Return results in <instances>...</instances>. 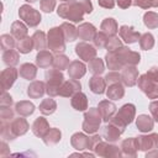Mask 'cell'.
<instances>
[{
	"label": "cell",
	"instance_id": "6da1fadb",
	"mask_svg": "<svg viewBox=\"0 0 158 158\" xmlns=\"http://www.w3.org/2000/svg\"><path fill=\"white\" fill-rule=\"evenodd\" d=\"M93 12V4L90 0H67L62 2L57 14L59 17L69 20L72 22H80L84 17V14Z\"/></svg>",
	"mask_w": 158,
	"mask_h": 158
},
{
	"label": "cell",
	"instance_id": "7a4b0ae2",
	"mask_svg": "<svg viewBox=\"0 0 158 158\" xmlns=\"http://www.w3.org/2000/svg\"><path fill=\"white\" fill-rule=\"evenodd\" d=\"M126 126H127V125H126L121 118H118V117L115 115V116H112V117L110 118V121L107 122V125L102 128L101 136H102V138H104L105 141H107V142H110V143H115L116 141H118L120 136L125 132Z\"/></svg>",
	"mask_w": 158,
	"mask_h": 158
},
{
	"label": "cell",
	"instance_id": "3957f363",
	"mask_svg": "<svg viewBox=\"0 0 158 158\" xmlns=\"http://www.w3.org/2000/svg\"><path fill=\"white\" fill-rule=\"evenodd\" d=\"M44 77L47 79L46 81V93L48 94V96H58L59 95V89L64 81V75L62 73V70L59 69H48L44 73Z\"/></svg>",
	"mask_w": 158,
	"mask_h": 158
},
{
	"label": "cell",
	"instance_id": "277c9868",
	"mask_svg": "<svg viewBox=\"0 0 158 158\" xmlns=\"http://www.w3.org/2000/svg\"><path fill=\"white\" fill-rule=\"evenodd\" d=\"M65 38L63 35V31L59 27H52L49 28L47 33V47L56 54H60L65 51Z\"/></svg>",
	"mask_w": 158,
	"mask_h": 158
},
{
	"label": "cell",
	"instance_id": "5b68a950",
	"mask_svg": "<svg viewBox=\"0 0 158 158\" xmlns=\"http://www.w3.org/2000/svg\"><path fill=\"white\" fill-rule=\"evenodd\" d=\"M102 121L101 114L98 107H90L88 111L84 112V121H83V131L89 135H94L99 131L100 123Z\"/></svg>",
	"mask_w": 158,
	"mask_h": 158
},
{
	"label": "cell",
	"instance_id": "8992f818",
	"mask_svg": "<svg viewBox=\"0 0 158 158\" xmlns=\"http://www.w3.org/2000/svg\"><path fill=\"white\" fill-rule=\"evenodd\" d=\"M91 151L95 153V156L99 157H105V158H120L122 156V151L121 148H118L117 146L110 143V142H104L102 139L99 141L93 148Z\"/></svg>",
	"mask_w": 158,
	"mask_h": 158
},
{
	"label": "cell",
	"instance_id": "52a82bcc",
	"mask_svg": "<svg viewBox=\"0 0 158 158\" xmlns=\"http://www.w3.org/2000/svg\"><path fill=\"white\" fill-rule=\"evenodd\" d=\"M19 16L20 19L28 26V27H36L40 25L41 20H42V16L41 14L33 9L32 6L25 4V5H21L20 9H19Z\"/></svg>",
	"mask_w": 158,
	"mask_h": 158
},
{
	"label": "cell",
	"instance_id": "ba28073f",
	"mask_svg": "<svg viewBox=\"0 0 158 158\" xmlns=\"http://www.w3.org/2000/svg\"><path fill=\"white\" fill-rule=\"evenodd\" d=\"M116 58L118 59L121 67L123 68L125 65H137L141 60V56L138 52L131 51L130 48L122 46L121 48H118L117 51L114 52Z\"/></svg>",
	"mask_w": 158,
	"mask_h": 158
},
{
	"label": "cell",
	"instance_id": "9c48e42d",
	"mask_svg": "<svg viewBox=\"0 0 158 158\" xmlns=\"http://www.w3.org/2000/svg\"><path fill=\"white\" fill-rule=\"evenodd\" d=\"M138 151L148 152L152 149L158 148V133H151V135H142L136 137Z\"/></svg>",
	"mask_w": 158,
	"mask_h": 158
},
{
	"label": "cell",
	"instance_id": "30bf717a",
	"mask_svg": "<svg viewBox=\"0 0 158 158\" xmlns=\"http://www.w3.org/2000/svg\"><path fill=\"white\" fill-rule=\"evenodd\" d=\"M75 53L81 60L89 62V60H91V59H94L96 57L98 51L95 49L94 46H91L90 43H86L85 41H83V42H79L75 46Z\"/></svg>",
	"mask_w": 158,
	"mask_h": 158
},
{
	"label": "cell",
	"instance_id": "8fae6325",
	"mask_svg": "<svg viewBox=\"0 0 158 158\" xmlns=\"http://www.w3.org/2000/svg\"><path fill=\"white\" fill-rule=\"evenodd\" d=\"M19 70L15 68V67H9L6 69H4L0 74V81H1V88H2V91H6L9 90L14 83L16 81L17 77H19Z\"/></svg>",
	"mask_w": 158,
	"mask_h": 158
},
{
	"label": "cell",
	"instance_id": "7c38bea8",
	"mask_svg": "<svg viewBox=\"0 0 158 158\" xmlns=\"http://www.w3.org/2000/svg\"><path fill=\"white\" fill-rule=\"evenodd\" d=\"M138 80V70L136 65H125L121 70V81L125 86H135Z\"/></svg>",
	"mask_w": 158,
	"mask_h": 158
},
{
	"label": "cell",
	"instance_id": "4fadbf2b",
	"mask_svg": "<svg viewBox=\"0 0 158 158\" xmlns=\"http://www.w3.org/2000/svg\"><path fill=\"white\" fill-rule=\"evenodd\" d=\"M81 89V84L79 80L77 79H68V80H64L60 89H59V96H63V98H72L75 93L80 91Z\"/></svg>",
	"mask_w": 158,
	"mask_h": 158
},
{
	"label": "cell",
	"instance_id": "5bb4252c",
	"mask_svg": "<svg viewBox=\"0 0 158 158\" xmlns=\"http://www.w3.org/2000/svg\"><path fill=\"white\" fill-rule=\"evenodd\" d=\"M118 35H120V38L123 40V42L127 44L138 42L139 37H141L139 32L135 31V28L132 26H127V25H123L118 28Z\"/></svg>",
	"mask_w": 158,
	"mask_h": 158
},
{
	"label": "cell",
	"instance_id": "9a60e30c",
	"mask_svg": "<svg viewBox=\"0 0 158 158\" xmlns=\"http://www.w3.org/2000/svg\"><path fill=\"white\" fill-rule=\"evenodd\" d=\"M98 109H99V111H100V114H101L102 121H104V122H109L110 118L115 115L117 107H116V105H115L112 101H110V100H101V101L99 102V105H98Z\"/></svg>",
	"mask_w": 158,
	"mask_h": 158
},
{
	"label": "cell",
	"instance_id": "2e32d148",
	"mask_svg": "<svg viewBox=\"0 0 158 158\" xmlns=\"http://www.w3.org/2000/svg\"><path fill=\"white\" fill-rule=\"evenodd\" d=\"M116 116L121 118L126 125H130L136 117V106L133 104H125L118 109Z\"/></svg>",
	"mask_w": 158,
	"mask_h": 158
},
{
	"label": "cell",
	"instance_id": "e0dca14e",
	"mask_svg": "<svg viewBox=\"0 0 158 158\" xmlns=\"http://www.w3.org/2000/svg\"><path fill=\"white\" fill-rule=\"evenodd\" d=\"M89 143H90V137H88L83 132H77L70 137V144L74 149L77 151H85L89 149Z\"/></svg>",
	"mask_w": 158,
	"mask_h": 158
},
{
	"label": "cell",
	"instance_id": "ac0fdd59",
	"mask_svg": "<svg viewBox=\"0 0 158 158\" xmlns=\"http://www.w3.org/2000/svg\"><path fill=\"white\" fill-rule=\"evenodd\" d=\"M78 31V37L83 41H93V38L96 35V28L93 23L90 22H83L77 27Z\"/></svg>",
	"mask_w": 158,
	"mask_h": 158
},
{
	"label": "cell",
	"instance_id": "d6986e66",
	"mask_svg": "<svg viewBox=\"0 0 158 158\" xmlns=\"http://www.w3.org/2000/svg\"><path fill=\"white\" fill-rule=\"evenodd\" d=\"M86 65L83 63V62H79V60H73V62H70V64H69V67H68V75H69V78H72V79H80V78H83L84 75H85V73H86Z\"/></svg>",
	"mask_w": 158,
	"mask_h": 158
},
{
	"label": "cell",
	"instance_id": "ffe728a7",
	"mask_svg": "<svg viewBox=\"0 0 158 158\" xmlns=\"http://www.w3.org/2000/svg\"><path fill=\"white\" fill-rule=\"evenodd\" d=\"M121 151L123 156L127 157H136L137 156V151H138V144H137V138L136 137H131V138H126L121 142Z\"/></svg>",
	"mask_w": 158,
	"mask_h": 158
},
{
	"label": "cell",
	"instance_id": "44dd1931",
	"mask_svg": "<svg viewBox=\"0 0 158 158\" xmlns=\"http://www.w3.org/2000/svg\"><path fill=\"white\" fill-rule=\"evenodd\" d=\"M10 126H11V131H12V133H14L16 137H19V136H23V135L28 131V128H30V125H28L27 120L23 118V116H22V117L14 118V120L10 122Z\"/></svg>",
	"mask_w": 158,
	"mask_h": 158
},
{
	"label": "cell",
	"instance_id": "7402d4cb",
	"mask_svg": "<svg viewBox=\"0 0 158 158\" xmlns=\"http://www.w3.org/2000/svg\"><path fill=\"white\" fill-rule=\"evenodd\" d=\"M46 93V84L41 80H33L27 86V95L31 99H40Z\"/></svg>",
	"mask_w": 158,
	"mask_h": 158
},
{
	"label": "cell",
	"instance_id": "603a6c76",
	"mask_svg": "<svg viewBox=\"0 0 158 158\" xmlns=\"http://www.w3.org/2000/svg\"><path fill=\"white\" fill-rule=\"evenodd\" d=\"M136 127L138 128V131H141L143 133L149 132L154 127V118L146 114L138 115V117L136 118Z\"/></svg>",
	"mask_w": 158,
	"mask_h": 158
},
{
	"label": "cell",
	"instance_id": "cb8c5ba5",
	"mask_svg": "<svg viewBox=\"0 0 158 158\" xmlns=\"http://www.w3.org/2000/svg\"><path fill=\"white\" fill-rule=\"evenodd\" d=\"M49 128L51 127H49L48 121L44 117H42V116L41 117H37L33 121V123H32V132H33L35 136H37L40 138H43L44 135L48 132Z\"/></svg>",
	"mask_w": 158,
	"mask_h": 158
},
{
	"label": "cell",
	"instance_id": "d4e9b609",
	"mask_svg": "<svg viewBox=\"0 0 158 158\" xmlns=\"http://www.w3.org/2000/svg\"><path fill=\"white\" fill-rule=\"evenodd\" d=\"M53 59H54V56L52 54V52L46 49L38 51L36 56V65L40 68H48L53 65Z\"/></svg>",
	"mask_w": 158,
	"mask_h": 158
},
{
	"label": "cell",
	"instance_id": "484cf974",
	"mask_svg": "<svg viewBox=\"0 0 158 158\" xmlns=\"http://www.w3.org/2000/svg\"><path fill=\"white\" fill-rule=\"evenodd\" d=\"M89 88L94 94H104L106 91V80L100 75H93L89 79Z\"/></svg>",
	"mask_w": 158,
	"mask_h": 158
},
{
	"label": "cell",
	"instance_id": "4316f807",
	"mask_svg": "<svg viewBox=\"0 0 158 158\" xmlns=\"http://www.w3.org/2000/svg\"><path fill=\"white\" fill-rule=\"evenodd\" d=\"M106 96L110 100H120L123 98L125 95V88L122 85V83H112L109 84V88L106 89Z\"/></svg>",
	"mask_w": 158,
	"mask_h": 158
},
{
	"label": "cell",
	"instance_id": "83f0119b",
	"mask_svg": "<svg viewBox=\"0 0 158 158\" xmlns=\"http://www.w3.org/2000/svg\"><path fill=\"white\" fill-rule=\"evenodd\" d=\"M72 107L77 111H85L88 109V98L84 93L78 91L75 93L70 99Z\"/></svg>",
	"mask_w": 158,
	"mask_h": 158
},
{
	"label": "cell",
	"instance_id": "f1b7e54d",
	"mask_svg": "<svg viewBox=\"0 0 158 158\" xmlns=\"http://www.w3.org/2000/svg\"><path fill=\"white\" fill-rule=\"evenodd\" d=\"M100 30L102 32H105L109 37L111 36H116V33L118 32V25L116 22L115 19L112 17H106L102 20L101 25H100Z\"/></svg>",
	"mask_w": 158,
	"mask_h": 158
},
{
	"label": "cell",
	"instance_id": "f546056e",
	"mask_svg": "<svg viewBox=\"0 0 158 158\" xmlns=\"http://www.w3.org/2000/svg\"><path fill=\"white\" fill-rule=\"evenodd\" d=\"M35 109H36V106L31 101H27V100H22V101H19L15 104V112L23 117L32 115L35 112Z\"/></svg>",
	"mask_w": 158,
	"mask_h": 158
},
{
	"label": "cell",
	"instance_id": "4dcf8cb0",
	"mask_svg": "<svg viewBox=\"0 0 158 158\" xmlns=\"http://www.w3.org/2000/svg\"><path fill=\"white\" fill-rule=\"evenodd\" d=\"M20 77L26 80H33L37 75V65L32 63H23L20 65Z\"/></svg>",
	"mask_w": 158,
	"mask_h": 158
},
{
	"label": "cell",
	"instance_id": "1f68e13d",
	"mask_svg": "<svg viewBox=\"0 0 158 158\" xmlns=\"http://www.w3.org/2000/svg\"><path fill=\"white\" fill-rule=\"evenodd\" d=\"M27 26L25 25L23 21H15L11 25V35L16 38V40H23L25 37H27Z\"/></svg>",
	"mask_w": 158,
	"mask_h": 158
},
{
	"label": "cell",
	"instance_id": "d6a6232c",
	"mask_svg": "<svg viewBox=\"0 0 158 158\" xmlns=\"http://www.w3.org/2000/svg\"><path fill=\"white\" fill-rule=\"evenodd\" d=\"M60 138H62L60 130L53 127V128H49L48 130V132L44 135V137L42 139H43V142H44L46 146H54V144H57L60 141Z\"/></svg>",
	"mask_w": 158,
	"mask_h": 158
},
{
	"label": "cell",
	"instance_id": "836d02e7",
	"mask_svg": "<svg viewBox=\"0 0 158 158\" xmlns=\"http://www.w3.org/2000/svg\"><path fill=\"white\" fill-rule=\"evenodd\" d=\"M60 28L63 31V35H64V38H65L67 42H74L78 38V31H77V27L73 23L63 22L60 25Z\"/></svg>",
	"mask_w": 158,
	"mask_h": 158
},
{
	"label": "cell",
	"instance_id": "e575fe53",
	"mask_svg": "<svg viewBox=\"0 0 158 158\" xmlns=\"http://www.w3.org/2000/svg\"><path fill=\"white\" fill-rule=\"evenodd\" d=\"M156 81H153L147 74H142L138 77V80H137V85L141 91H143L144 94H147L148 91H151L154 86H156Z\"/></svg>",
	"mask_w": 158,
	"mask_h": 158
},
{
	"label": "cell",
	"instance_id": "d590c367",
	"mask_svg": "<svg viewBox=\"0 0 158 158\" xmlns=\"http://www.w3.org/2000/svg\"><path fill=\"white\" fill-rule=\"evenodd\" d=\"M56 110H57V102L52 99V96L43 99L40 104V111L42 115H52Z\"/></svg>",
	"mask_w": 158,
	"mask_h": 158
},
{
	"label": "cell",
	"instance_id": "8d00e7d4",
	"mask_svg": "<svg viewBox=\"0 0 158 158\" xmlns=\"http://www.w3.org/2000/svg\"><path fill=\"white\" fill-rule=\"evenodd\" d=\"M88 69L91 74L94 75H100L105 72V64H104V60L100 59V58H94L88 62Z\"/></svg>",
	"mask_w": 158,
	"mask_h": 158
},
{
	"label": "cell",
	"instance_id": "74e56055",
	"mask_svg": "<svg viewBox=\"0 0 158 158\" xmlns=\"http://www.w3.org/2000/svg\"><path fill=\"white\" fill-rule=\"evenodd\" d=\"M19 59H20L19 51L10 49L2 53V62L9 67H15L16 64H19Z\"/></svg>",
	"mask_w": 158,
	"mask_h": 158
},
{
	"label": "cell",
	"instance_id": "f35d334b",
	"mask_svg": "<svg viewBox=\"0 0 158 158\" xmlns=\"http://www.w3.org/2000/svg\"><path fill=\"white\" fill-rule=\"evenodd\" d=\"M32 40H33L35 48L37 51H42L47 47V36L43 31H36L32 36Z\"/></svg>",
	"mask_w": 158,
	"mask_h": 158
},
{
	"label": "cell",
	"instance_id": "ab89813d",
	"mask_svg": "<svg viewBox=\"0 0 158 158\" xmlns=\"http://www.w3.org/2000/svg\"><path fill=\"white\" fill-rule=\"evenodd\" d=\"M139 47L143 51H149L154 47V37L152 33L146 32L139 37Z\"/></svg>",
	"mask_w": 158,
	"mask_h": 158
},
{
	"label": "cell",
	"instance_id": "60d3db41",
	"mask_svg": "<svg viewBox=\"0 0 158 158\" xmlns=\"http://www.w3.org/2000/svg\"><path fill=\"white\" fill-rule=\"evenodd\" d=\"M143 23L148 28H157L158 27V14L154 11H147L143 15Z\"/></svg>",
	"mask_w": 158,
	"mask_h": 158
},
{
	"label": "cell",
	"instance_id": "b9f144b4",
	"mask_svg": "<svg viewBox=\"0 0 158 158\" xmlns=\"http://www.w3.org/2000/svg\"><path fill=\"white\" fill-rule=\"evenodd\" d=\"M33 47H35L33 40H32V37H28V36L25 37L23 40H20L19 43H17V51H19L20 53H22V54L30 53Z\"/></svg>",
	"mask_w": 158,
	"mask_h": 158
},
{
	"label": "cell",
	"instance_id": "7bdbcfd3",
	"mask_svg": "<svg viewBox=\"0 0 158 158\" xmlns=\"http://www.w3.org/2000/svg\"><path fill=\"white\" fill-rule=\"evenodd\" d=\"M10 122H11V121H4V120H1V123H0V135H1V138H2V139L12 141V139L16 138V136H15V135L12 133V131H11Z\"/></svg>",
	"mask_w": 158,
	"mask_h": 158
},
{
	"label": "cell",
	"instance_id": "ee69618b",
	"mask_svg": "<svg viewBox=\"0 0 158 158\" xmlns=\"http://www.w3.org/2000/svg\"><path fill=\"white\" fill-rule=\"evenodd\" d=\"M69 58L60 53V54H56L54 56V59H53V68L56 69H59V70H64V69H68L69 67Z\"/></svg>",
	"mask_w": 158,
	"mask_h": 158
},
{
	"label": "cell",
	"instance_id": "f6af8a7d",
	"mask_svg": "<svg viewBox=\"0 0 158 158\" xmlns=\"http://www.w3.org/2000/svg\"><path fill=\"white\" fill-rule=\"evenodd\" d=\"M15 37L11 35H2L0 37V46H1V49L5 52V51H10V49H14L15 46H16V42H15Z\"/></svg>",
	"mask_w": 158,
	"mask_h": 158
},
{
	"label": "cell",
	"instance_id": "bcb514c9",
	"mask_svg": "<svg viewBox=\"0 0 158 158\" xmlns=\"http://www.w3.org/2000/svg\"><path fill=\"white\" fill-rule=\"evenodd\" d=\"M121 47H122V42H121V40H118L117 36L109 37V40L106 42V46H105V48L107 49V52H115V51H117Z\"/></svg>",
	"mask_w": 158,
	"mask_h": 158
},
{
	"label": "cell",
	"instance_id": "7dc6e473",
	"mask_svg": "<svg viewBox=\"0 0 158 158\" xmlns=\"http://www.w3.org/2000/svg\"><path fill=\"white\" fill-rule=\"evenodd\" d=\"M107 40H109V36H107L105 32L100 31V32H96L95 37L93 38V42H94V46H95V47H98V48H104V47L106 46Z\"/></svg>",
	"mask_w": 158,
	"mask_h": 158
},
{
	"label": "cell",
	"instance_id": "c3c4849f",
	"mask_svg": "<svg viewBox=\"0 0 158 158\" xmlns=\"http://www.w3.org/2000/svg\"><path fill=\"white\" fill-rule=\"evenodd\" d=\"M0 118L4 121L14 120V111L11 106H0Z\"/></svg>",
	"mask_w": 158,
	"mask_h": 158
},
{
	"label": "cell",
	"instance_id": "681fc988",
	"mask_svg": "<svg viewBox=\"0 0 158 158\" xmlns=\"http://www.w3.org/2000/svg\"><path fill=\"white\" fill-rule=\"evenodd\" d=\"M40 7L43 12L49 14L56 7V0H41L40 1Z\"/></svg>",
	"mask_w": 158,
	"mask_h": 158
},
{
	"label": "cell",
	"instance_id": "f907efd6",
	"mask_svg": "<svg viewBox=\"0 0 158 158\" xmlns=\"http://www.w3.org/2000/svg\"><path fill=\"white\" fill-rule=\"evenodd\" d=\"M105 80L106 84H112V83H120L121 81V73H118L117 70H111L110 73H107L105 75ZM122 83V81H121Z\"/></svg>",
	"mask_w": 158,
	"mask_h": 158
},
{
	"label": "cell",
	"instance_id": "816d5d0a",
	"mask_svg": "<svg viewBox=\"0 0 158 158\" xmlns=\"http://www.w3.org/2000/svg\"><path fill=\"white\" fill-rule=\"evenodd\" d=\"M11 105H12V98L6 91H2L0 98V106H11Z\"/></svg>",
	"mask_w": 158,
	"mask_h": 158
},
{
	"label": "cell",
	"instance_id": "f5cc1de1",
	"mask_svg": "<svg viewBox=\"0 0 158 158\" xmlns=\"http://www.w3.org/2000/svg\"><path fill=\"white\" fill-rule=\"evenodd\" d=\"M149 111L156 122H158V100H154L149 104Z\"/></svg>",
	"mask_w": 158,
	"mask_h": 158
},
{
	"label": "cell",
	"instance_id": "db71d44e",
	"mask_svg": "<svg viewBox=\"0 0 158 158\" xmlns=\"http://www.w3.org/2000/svg\"><path fill=\"white\" fill-rule=\"evenodd\" d=\"M98 4L104 9H114L115 0H98Z\"/></svg>",
	"mask_w": 158,
	"mask_h": 158
},
{
	"label": "cell",
	"instance_id": "11a10c76",
	"mask_svg": "<svg viewBox=\"0 0 158 158\" xmlns=\"http://www.w3.org/2000/svg\"><path fill=\"white\" fill-rule=\"evenodd\" d=\"M153 81H156V83H158V68L157 67H152L147 73H146Z\"/></svg>",
	"mask_w": 158,
	"mask_h": 158
},
{
	"label": "cell",
	"instance_id": "9f6ffc18",
	"mask_svg": "<svg viewBox=\"0 0 158 158\" xmlns=\"http://www.w3.org/2000/svg\"><path fill=\"white\" fill-rule=\"evenodd\" d=\"M116 4L121 9H128L133 5V0H116Z\"/></svg>",
	"mask_w": 158,
	"mask_h": 158
},
{
	"label": "cell",
	"instance_id": "6f0895ef",
	"mask_svg": "<svg viewBox=\"0 0 158 158\" xmlns=\"http://www.w3.org/2000/svg\"><path fill=\"white\" fill-rule=\"evenodd\" d=\"M102 139V136H99V135H95L94 133V136L93 137H90V143H89V149L91 151V148L99 142V141H101Z\"/></svg>",
	"mask_w": 158,
	"mask_h": 158
},
{
	"label": "cell",
	"instance_id": "680465c9",
	"mask_svg": "<svg viewBox=\"0 0 158 158\" xmlns=\"http://www.w3.org/2000/svg\"><path fill=\"white\" fill-rule=\"evenodd\" d=\"M146 95H147L148 99H158V83H157L156 86H154L151 91H148Z\"/></svg>",
	"mask_w": 158,
	"mask_h": 158
},
{
	"label": "cell",
	"instance_id": "91938a15",
	"mask_svg": "<svg viewBox=\"0 0 158 158\" xmlns=\"http://www.w3.org/2000/svg\"><path fill=\"white\" fill-rule=\"evenodd\" d=\"M133 5L141 7V9H144L147 10L148 9V5H147V0H133Z\"/></svg>",
	"mask_w": 158,
	"mask_h": 158
},
{
	"label": "cell",
	"instance_id": "94428289",
	"mask_svg": "<svg viewBox=\"0 0 158 158\" xmlns=\"http://www.w3.org/2000/svg\"><path fill=\"white\" fill-rule=\"evenodd\" d=\"M7 154H10V151L7 149V144H6V142L2 139V142H1V152H0V156H1V157H5V156H7Z\"/></svg>",
	"mask_w": 158,
	"mask_h": 158
},
{
	"label": "cell",
	"instance_id": "6125c7cd",
	"mask_svg": "<svg viewBox=\"0 0 158 158\" xmlns=\"http://www.w3.org/2000/svg\"><path fill=\"white\" fill-rule=\"evenodd\" d=\"M158 156V148H156V149H152V152H147L146 153V157L147 158H151V157H157Z\"/></svg>",
	"mask_w": 158,
	"mask_h": 158
},
{
	"label": "cell",
	"instance_id": "be15d7a7",
	"mask_svg": "<svg viewBox=\"0 0 158 158\" xmlns=\"http://www.w3.org/2000/svg\"><path fill=\"white\" fill-rule=\"evenodd\" d=\"M148 9L149 7H158V0H147Z\"/></svg>",
	"mask_w": 158,
	"mask_h": 158
},
{
	"label": "cell",
	"instance_id": "e7e4bbea",
	"mask_svg": "<svg viewBox=\"0 0 158 158\" xmlns=\"http://www.w3.org/2000/svg\"><path fill=\"white\" fill-rule=\"evenodd\" d=\"M26 2H30V4H33V2H36L37 0H25Z\"/></svg>",
	"mask_w": 158,
	"mask_h": 158
},
{
	"label": "cell",
	"instance_id": "03108f58",
	"mask_svg": "<svg viewBox=\"0 0 158 158\" xmlns=\"http://www.w3.org/2000/svg\"><path fill=\"white\" fill-rule=\"evenodd\" d=\"M62 1H67V0H62Z\"/></svg>",
	"mask_w": 158,
	"mask_h": 158
}]
</instances>
